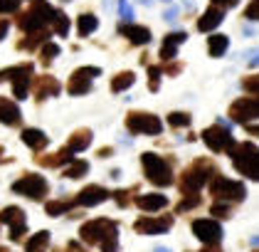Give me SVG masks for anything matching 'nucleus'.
Here are the masks:
<instances>
[{
	"label": "nucleus",
	"instance_id": "nucleus-31",
	"mask_svg": "<svg viewBox=\"0 0 259 252\" xmlns=\"http://www.w3.org/2000/svg\"><path fill=\"white\" fill-rule=\"evenodd\" d=\"M74 205H77V200H72V203L69 200H50L45 208H47L50 215H62V213H67V210H72Z\"/></svg>",
	"mask_w": 259,
	"mask_h": 252
},
{
	"label": "nucleus",
	"instance_id": "nucleus-26",
	"mask_svg": "<svg viewBox=\"0 0 259 252\" xmlns=\"http://www.w3.org/2000/svg\"><path fill=\"white\" fill-rule=\"evenodd\" d=\"M230 47V38L227 35H210L207 38V52L210 57H222Z\"/></svg>",
	"mask_w": 259,
	"mask_h": 252
},
{
	"label": "nucleus",
	"instance_id": "nucleus-30",
	"mask_svg": "<svg viewBox=\"0 0 259 252\" xmlns=\"http://www.w3.org/2000/svg\"><path fill=\"white\" fill-rule=\"evenodd\" d=\"M87 171H89V163L81 161V158H74V161L64 168V175H67V178H81Z\"/></svg>",
	"mask_w": 259,
	"mask_h": 252
},
{
	"label": "nucleus",
	"instance_id": "nucleus-28",
	"mask_svg": "<svg viewBox=\"0 0 259 252\" xmlns=\"http://www.w3.org/2000/svg\"><path fill=\"white\" fill-rule=\"evenodd\" d=\"M134 82H136V75H134V72H119L116 77L111 79V92H114V94L126 92V89H128Z\"/></svg>",
	"mask_w": 259,
	"mask_h": 252
},
{
	"label": "nucleus",
	"instance_id": "nucleus-44",
	"mask_svg": "<svg viewBox=\"0 0 259 252\" xmlns=\"http://www.w3.org/2000/svg\"><path fill=\"white\" fill-rule=\"evenodd\" d=\"M237 3L239 0H212V5H218V8H222V10H225V8H235Z\"/></svg>",
	"mask_w": 259,
	"mask_h": 252
},
{
	"label": "nucleus",
	"instance_id": "nucleus-52",
	"mask_svg": "<svg viewBox=\"0 0 259 252\" xmlns=\"http://www.w3.org/2000/svg\"><path fill=\"white\" fill-rule=\"evenodd\" d=\"M163 3H170V0H163Z\"/></svg>",
	"mask_w": 259,
	"mask_h": 252
},
{
	"label": "nucleus",
	"instance_id": "nucleus-43",
	"mask_svg": "<svg viewBox=\"0 0 259 252\" xmlns=\"http://www.w3.org/2000/svg\"><path fill=\"white\" fill-rule=\"evenodd\" d=\"M180 69H183V64H178V62H170V64H163V72H165V75H178Z\"/></svg>",
	"mask_w": 259,
	"mask_h": 252
},
{
	"label": "nucleus",
	"instance_id": "nucleus-24",
	"mask_svg": "<svg viewBox=\"0 0 259 252\" xmlns=\"http://www.w3.org/2000/svg\"><path fill=\"white\" fill-rule=\"evenodd\" d=\"M20 138H22V143L30 146L32 151H42V149L50 143V138H47L45 131H40V129H25L20 134Z\"/></svg>",
	"mask_w": 259,
	"mask_h": 252
},
{
	"label": "nucleus",
	"instance_id": "nucleus-38",
	"mask_svg": "<svg viewBox=\"0 0 259 252\" xmlns=\"http://www.w3.org/2000/svg\"><path fill=\"white\" fill-rule=\"evenodd\" d=\"M210 215H215V218H230L232 215V205L230 203H212Z\"/></svg>",
	"mask_w": 259,
	"mask_h": 252
},
{
	"label": "nucleus",
	"instance_id": "nucleus-27",
	"mask_svg": "<svg viewBox=\"0 0 259 252\" xmlns=\"http://www.w3.org/2000/svg\"><path fill=\"white\" fill-rule=\"evenodd\" d=\"M97 27H99V18H97V15H92V13H84V15H79L77 30H79L81 38H89V35H92Z\"/></svg>",
	"mask_w": 259,
	"mask_h": 252
},
{
	"label": "nucleus",
	"instance_id": "nucleus-7",
	"mask_svg": "<svg viewBox=\"0 0 259 252\" xmlns=\"http://www.w3.org/2000/svg\"><path fill=\"white\" fill-rule=\"evenodd\" d=\"M81 240L84 242H89V245H104L109 237H114V235H119V225L114 223V220H106V218H97V220H89V223H84L81 225Z\"/></svg>",
	"mask_w": 259,
	"mask_h": 252
},
{
	"label": "nucleus",
	"instance_id": "nucleus-19",
	"mask_svg": "<svg viewBox=\"0 0 259 252\" xmlns=\"http://www.w3.org/2000/svg\"><path fill=\"white\" fill-rule=\"evenodd\" d=\"M62 92V84L55 77L45 75V77L35 79V97L37 99H47V97H57Z\"/></svg>",
	"mask_w": 259,
	"mask_h": 252
},
{
	"label": "nucleus",
	"instance_id": "nucleus-11",
	"mask_svg": "<svg viewBox=\"0 0 259 252\" xmlns=\"http://www.w3.org/2000/svg\"><path fill=\"white\" fill-rule=\"evenodd\" d=\"M99 75H101L99 67H79V69H74L69 82H67V92H69L72 97L87 94V92L92 89V79L99 77Z\"/></svg>",
	"mask_w": 259,
	"mask_h": 252
},
{
	"label": "nucleus",
	"instance_id": "nucleus-9",
	"mask_svg": "<svg viewBox=\"0 0 259 252\" xmlns=\"http://www.w3.org/2000/svg\"><path fill=\"white\" fill-rule=\"evenodd\" d=\"M126 129L131 134H146V136H156L163 131V124L156 114H148V112H131L126 117Z\"/></svg>",
	"mask_w": 259,
	"mask_h": 252
},
{
	"label": "nucleus",
	"instance_id": "nucleus-40",
	"mask_svg": "<svg viewBox=\"0 0 259 252\" xmlns=\"http://www.w3.org/2000/svg\"><path fill=\"white\" fill-rule=\"evenodd\" d=\"M244 18L247 20H259V0H252V3L244 8Z\"/></svg>",
	"mask_w": 259,
	"mask_h": 252
},
{
	"label": "nucleus",
	"instance_id": "nucleus-8",
	"mask_svg": "<svg viewBox=\"0 0 259 252\" xmlns=\"http://www.w3.org/2000/svg\"><path fill=\"white\" fill-rule=\"evenodd\" d=\"M47 191H50L47 178L40 173H25L22 178H18V181L13 183V193L27 195V198H32V200H42V198L47 195Z\"/></svg>",
	"mask_w": 259,
	"mask_h": 252
},
{
	"label": "nucleus",
	"instance_id": "nucleus-33",
	"mask_svg": "<svg viewBox=\"0 0 259 252\" xmlns=\"http://www.w3.org/2000/svg\"><path fill=\"white\" fill-rule=\"evenodd\" d=\"M200 205V195H183V200H180L178 205H176V213H188V210H193V208H198Z\"/></svg>",
	"mask_w": 259,
	"mask_h": 252
},
{
	"label": "nucleus",
	"instance_id": "nucleus-3",
	"mask_svg": "<svg viewBox=\"0 0 259 252\" xmlns=\"http://www.w3.org/2000/svg\"><path fill=\"white\" fill-rule=\"evenodd\" d=\"M232 166L237 168V173L247 175L252 181H259V149L252 141H242L232 149Z\"/></svg>",
	"mask_w": 259,
	"mask_h": 252
},
{
	"label": "nucleus",
	"instance_id": "nucleus-15",
	"mask_svg": "<svg viewBox=\"0 0 259 252\" xmlns=\"http://www.w3.org/2000/svg\"><path fill=\"white\" fill-rule=\"evenodd\" d=\"M173 228V215H160V218H139L134 223V230L139 235H160Z\"/></svg>",
	"mask_w": 259,
	"mask_h": 252
},
{
	"label": "nucleus",
	"instance_id": "nucleus-48",
	"mask_svg": "<svg viewBox=\"0 0 259 252\" xmlns=\"http://www.w3.org/2000/svg\"><path fill=\"white\" fill-rule=\"evenodd\" d=\"M249 64H252V67H254V64H259V50H254V52H252V59H249Z\"/></svg>",
	"mask_w": 259,
	"mask_h": 252
},
{
	"label": "nucleus",
	"instance_id": "nucleus-18",
	"mask_svg": "<svg viewBox=\"0 0 259 252\" xmlns=\"http://www.w3.org/2000/svg\"><path fill=\"white\" fill-rule=\"evenodd\" d=\"M222 20H225V10L218 8V5H210V8L202 13V18L198 20V30L200 32H212L218 25H222Z\"/></svg>",
	"mask_w": 259,
	"mask_h": 252
},
{
	"label": "nucleus",
	"instance_id": "nucleus-32",
	"mask_svg": "<svg viewBox=\"0 0 259 252\" xmlns=\"http://www.w3.org/2000/svg\"><path fill=\"white\" fill-rule=\"evenodd\" d=\"M190 114H185V112H173V114H168V124L173 126V129H185V126H190Z\"/></svg>",
	"mask_w": 259,
	"mask_h": 252
},
{
	"label": "nucleus",
	"instance_id": "nucleus-16",
	"mask_svg": "<svg viewBox=\"0 0 259 252\" xmlns=\"http://www.w3.org/2000/svg\"><path fill=\"white\" fill-rule=\"evenodd\" d=\"M114 193H109L104 186H87L84 191H79L77 195V205H84V208H92V205H99L104 200H109Z\"/></svg>",
	"mask_w": 259,
	"mask_h": 252
},
{
	"label": "nucleus",
	"instance_id": "nucleus-25",
	"mask_svg": "<svg viewBox=\"0 0 259 252\" xmlns=\"http://www.w3.org/2000/svg\"><path fill=\"white\" fill-rule=\"evenodd\" d=\"M89 143H92V131H89V129H79V131H74L72 138L67 141V149H69L72 154H79L84 149H89Z\"/></svg>",
	"mask_w": 259,
	"mask_h": 252
},
{
	"label": "nucleus",
	"instance_id": "nucleus-2",
	"mask_svg": "<svg viewBox=\"0 0 259 252\" xmlns=\"http://www.w3.org/2000/svg\"><path fill=\"white\" fill-rule=\"evenodd\" d=\"M218 175V168H215V163L210 161V158H198V161H193L183 175H180V191L183 195H198V191L210 181V178H215Z\"/></svg>",
	"mask_w": 259,
	"mask_h": 252
},
{
	"label": "nucleus",
	"instance_id": "nucleus-49",
	"mask_svg": "<svg viewBox=\"0 0 259 252\" xmlns=\"http://www.w3.org/2000/svg\"><path fill=\"white\" fill-rule=\"evenodd\" d=\"M111 151H114V149H101L99 156H101V158H106V156H111Z\"/></svg>",
	"mask_w": 259,
	"mask_h": 252
},
{
	"label": "nucleus",
	"instance_id": "nucleus-37",
	"mask_svg": "<svg viewBox=\"0 0 259 252\" xmlns=\"http://www.w3.org/2000/svg\"><path fill=\"white\" fill-rule=\"evenodd\" d=\"M242 89L249 92L252 97H259V75H252V77L242 79Z\"/></svg>",
	"mask_w": 259,
	"mask_h": 252
},
{
	"label": "nucleus",
	"instance_id": "nucleus-34",
	"mask_svg": "<svg viewBox=\"0 0 259 252\" xmlns=\"http://www.w3.org/2000/svg\"><path fill=\"white\" fill-rule=\"evenodd\" d=\"M55 35H60V38H67L69 35V18L64 15V13H57V20H55Z\"/></svg>",
	"mask_w": 259,
	"mask_h": 252
},
{
	"label": "nucleus",
	"instance_id": "nucleus-54",
	"mask_svg": "<svg viewBox=\"0 0 259 252\" xmlns=\"http://www.w3.org/2000/svg\"><path fill=\"white\" fill-rule=\"evenodd\" d=\"M254 252H259V250H254Z\"/></svg>",
	"mask_w": 259,
	"mask_h": 252
},
{
	"label": "nucleus",
	"instance_id": "nucleus-13",
	"mask_svg": "<svg viewBox=\"0 0 259 252\" xmlns=\"http://www.w3.org/2000/svg\"><path fill=\"white\" fill-rule=\"evenodd\" d=\"M0 223H5L10 228V240L13 242H20L22 235L27 233V220H25V213H22L18 205H8L0 210Z\"/></svg>",
	"mask_w": 259,
	"mask_h": 252
},
{
	"label": "nucleus",
	"instance_id": "nucleus-14",
	"mask_svg": "<svg viewBox=\"0 0 259 252\" xmlns=\"http://www.w3.org/2000/svg\"><path fill=\"white\" fill-rule=\"evenodd\" d=\"M30 82H32V64L30 62L10 67V84H13V97L15 99H20V101L27 99Z\"/></svg>",
	"mask_w": 259,
	"mask_h": 252
},
{
	"label": "nucleus",
	"instance_id": "nucleus-23",
	"mask_svg": "<svg viewBox=\"0 0 259 252\" xmlns=\"http://www.w3.org/2000/svg\"><path fill=\"white\" fill-rule=\"evenodd\" d=\"M74 161V154L64 146L60 149L55 156H37V163L40 166H47V168H57V166H64V163H72Z\"/></svg>",
	"mask_w": 259,
	"mask_h": 252
},
{
	"label": "nucleus",
	"instance_id": "nucleus-55",
	"mask_svg": "<svg viewBox=\"0 0 259 252\" xmlns=\"http://www.w3.org/2000/svg\"><path fill=\"white\" fill-rule=\"evenodd\" d=\"M32 3H35V0H32Z\"/></svg>",
	"mask_w": 259,
	"mask_h": 252
},
{
	"label": "nucleus",
	"instance_id": "nucleus-35",
	"mask_svg": "<svg viewBox=\"0 0 259 252\" xmlns=\"http://www.w3.org/2000/svg\"><path fill=\"white\" fill-rule=\"evenodd\" d=\"M40 55H42V62H45V64H50L52 59L60 55V45H55V42H47V45H42Z\"/></svg>",
	"mask_w": 259,
	"mask_h": 252
},
{
	"label": "nucleus",
	"instance_id": "nucleus-10",
	"mask_svg": "<svg viewBox=\"0 0 259 252\" xmlns=\"http://www.w3.org/2000/svg\"><path fill=\"white\" fill-rule=\"evenodd\" d=\"M190 228H193V235L198 237L205 247H218L220 240H222V228H220L218 220H212V218H198V220H193Z\"/></svg>",
	"mask_w": 259,
	"mask_h": 252
},
{
	"label": "nucleus",
	"instance_id": "nucleus-50",
	"mask_svg": "<svg viewBox=\"0 0 259 252\" xmlns=\"http://www.w3.org/2000/svg\"><path fill=\"white\" fill-rule=\"evenodd\" d=\"M200 252H222V250H220V245H218V247H202Z\"/></svg>",
	"mask_w": 259,
	"mask_h": 252
},
{
	"label": "nucleus",
	"instance_id": "nucleus-39",
	"mask_svg": "<svg viewBox=\"0 0 259 252\" xmlns=\"http://www.w3.org/2000/svg\"><path fill=\"white\" fill-rule=\"evenodd\" d=\"M20 10V0H0V13L10 15V13H18Z\"/></svg>",
	"mask_w": 259,
	"mask_h": 252
},
{
	"label": "nucleus",
	"instance_id": "nucleus-53",
	"mask_svg": "<svg viewBox=\"0 0 259 252\" xmlns=\"http://www.w3.org/2000/svg\"><path fill=\"white\" fill-rule=\"evenodd\" d=\"M121 3H126V0H121Z\"/></svg>",
	"mask_w": 259,
	"mask_h": 252
},
{
	"label": "nucleus",
	"instance_id": "nucleus-22",
	"mask_svg": "<svg viewBox=\"0 0 259 252\" xmlns=\"http://www.w3.org/2000/svg\"><path fill=\"white\" fill-rule=\"evenodd\" d=\"M136 205L141 210H146V213H156V210H163L168 205V198L163 193H146L136 198Z\"/></svg>",
	"mask_w": 259,
	"mask_h": 252
},
{
	"label": "nucleus",
	"instance_id": "nucleus-51",
	"mask_svg": "<svg viewBox=\"0 0 259 252\" xmlns=\"http://www.w3.org/2000/svg\"><path fill=\"white\" fill-rule=\"evenodd\" d=\"M0 252H13V250H8V247H0Z\"/></svg>",
	"mask_w": 259,
	"mask_h": 252
},
{
	"label": "nucleus",
	"instance_id": "nucleus-29",
	"mask_svg": "<svg viewBox=\"0 0 259 252\" xmlns=\"http://www.w3.org/2000/svg\"><path fill=\"white\" fill-rule=\"evenodd\" d=\"M47 245H50V233L42 230V233H37L35 237H30V240L25 242V252H40V250H45Z\"/></svg>",
	"mask_w": 259,
	"mask_h": 252
},
{
	"label": "nucleus",
	"instance_id": "nucleus-41",
	"mask_svg": "<svg viewBox=\"0 0 259 252\" xmlns=\"http://www.w3.org/2000/svg\"><path fill=\"white\" fill-rule=\"evenodd\" d=\"M119 15L123 18V22H126V25H131V20H134V10H131L126 3H121V5H119Z\"/></svg>",
	"mask_w": 259,
	"mask_h": 252
},
{
	"label": "nucleus",
	"instance_id": "nucleus-12",
	"mask_svg": "<svg viewBox=\"0 0 259 252\" xmlns=\"http://www.w3.org/2000/svg\"><path fill=\"white\" fill-rule=\"evenodd\" d=\"M230 119L237 124H249L252 119H259V97H242L230 104Z\"/></svg>",
	"mask_w": 259,
	"mask_h": 252
},
{
	"label": "nucleus",
	"instance_id": "nucleus-6",
	"mask_svg": "<svg viewBox=\"0 0 259 252\" xmlns=\"http://www.w3.org/2000/svg\"><path fill=\"white\" fill-rule=\"evenodd\" d=\"M200 136H202L205 146H207L212 154H232V149L237 146L232 134H230V129H227V124H225L222 119H220L215 126H207Z\"/></svg>",
	"mask_w": 259,
	"mask_h": 252
},
{
	"label": "nucleus",
	"instance_id": "nucleus-1",
	"mask_svg": "<svg viewBox=\"0 0 259 252\" xmlns=\"http://www.w3.org/2000/svg\"><path fill=\"white\" fill-rule=\"evenodd\" d=\"M57 13H60V10H55L50 3L35 0L20 18H18V27L27 35V40H22L18 47H20V50H35V45H40V42L47 45V42H50V35L55 32L52 27H55Z\"/></svg>",
	"mask_w": 259,
	"mask_h": 252
},
{
	"label": "nucleus",
	"instance_id": "nucleus-5",
	"mask_svg": "<svg viewBox=\"0 0 259 252\" xmlns=\"http://www.w3.org/2000/svg\"><path fill=\"white\" fill-rule=\"evenodd\" d=\"M210 195L215 198V203H242L244 195H247V188L242 181H232V178H225V175H215L210 181Z\"/></svg>",
	"mask_w": 259,
	"mask_h": 252
},
{
	"label": "nucleus",
	"instance_id": "nucleus-36",
	"mask_svg": "<svg viewBox=\"0 0 259 252\" xmlns=\"http://www.w3.org/2000/svg\"><path fill=\"white\" fill-rule=\"evenodd\" d=\"M160 75H163V67H158V64H151V67H148V77H151V82H148V89H151V92H158Z\"/></svg>",
	"mask_w": 259,
	"mask_h": 252
},
{
	"label": "nucleus",
	"instance_id": "nucleus-47",
	"mask_svg": "<svg viewBox=\"0 0 259 252\" xmlns=\"http://www.w3.org/2000/svg\"><path fill=\"white\" fill-rule=\"evenodd\" d=\"M176 15H178V10H176V8H170V10H168L163 18H165V20H176Z\"/></svg>",
	"mask_w": 259,
	"mask_h": 252
},
{
	"label": "nucleus",
	"instance_id": "nucleus-42",
	"mask_svg": "<svg viewBox=\"0 0 259 252\" xmlns=\"http://www.w3.org/2000/svg\"><path fill=\"white\" fill-rule=\"evenodd\" d=\"M128 193H131V191H116V193H114V198H116V203H119L121 208L128 205Z\"/></svg>",
	"mask_w": 259,
	"mask_h": 252
},
{
	"label": "nucleus",
	"instance_id": "nucleus-17",
	"mask_svg": "<svg viewBox=\"0 0 259 252\" xmlns=\"http://www.w3.org/2000/svg\"><path fill=\"white\" fill-rule=\"evenodd\" d=\"M185 40H188V32H183V30L165 35L163 42H160V59H163V62H173L176 55H178V47L185 42Z\"/></svg>",
	"mask_w": 259,
	"mask_h": 252
},
{
	"label": "nucleus",
	"instance_id": "nucleus-21",
	"mask_svg": "<svg viewBox=\"0 0 259 252\" xmlns=\"http://www.w3.org/2000/svg\"><path fill=\"white\" fill-rule=\"evenodd\" d=\"M0 124H5V126H18L20 124V106L13 99L0 97Z\"/></svg>",
	"mask_w": 259,
	"mask_h": 252
},
{
	"label": "nucleus",
	"instance_id": "nucleus-20",
	"mask_svg": "<svg viewBox=\"0 0 259 252\" xmlns=\"http://www.w3.org/2000/svg\"><path fill=\"white\" fill-rule=\"evenodd\" d=\"M119 32L123 38L131 40L134 45H148V42H151V30L143 27V25H126V22H121Z\"/></svg>",
	"mask_w": 259,
	"mask_h": 252
},
{
	"label": "nucleus",
	"instance_id": "nucleus-46",
	"mask_svg": "<svg viewBox=\"0 0 259 252\" xmlns=\"http://www.w3.org/2000/svg\"><path fill=\"white\" fill-rule=\"evenodd\" d=\"M244 129H247V134H252V136H259V124H247Z\"/></svg>",
	"mask_w": 259,
	"mask_h": 252
},
{
	"label": "nucleus",
	"instance_id": "nucleus-45",
	"mask_svg": "<svg viewBox=\"0 0 259 252\" xmlns=\"http://www.w3.org/2000/svg\"><path fill=\"white\" fill-rule=\"evenodd\" d=\"M8 30H10V22H8L5 18H0V40L8 35Z\"/></svg>",
	"mask_w": 259,
	"mask_h": 252
},
{
	"label": "nucleus",
	"instance_id": "nucleus-4",
	"mask_svg": "<svg viewBox=\"0 0 259 252\" xmlns=\"http://www.w3.org/2000/svg\"><path fill=\"white\" fill-rule=\"evenodd\" d=\"M141 166H143L146 178L153 186H163V188L173 186V168H170V163L163 156L153 154V151H146V154L141 156Z\"/></svg>",
	"mask_w": 259,
	"mask_h": 252
}]
</instances>
